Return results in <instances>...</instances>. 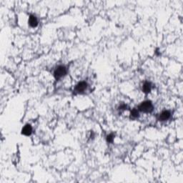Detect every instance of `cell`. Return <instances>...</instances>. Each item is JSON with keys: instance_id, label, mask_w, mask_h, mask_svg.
Masks as SVG:
<instances>
[{"instance_id": "obj_1", "label": "cell", "mask_w": 183, "mask_h": 183, "mask_svg": "<svg viewBox=\"0 0 183 183\" xmlns=\"http://www.w3.org/2000/svg\"><path fill=\"white\" fill-rule=\"evenodd\" d=\"M67 74V68L65 65H59L54 71V77L56 80H59L66 76Z\"/></svg>"}, {"instance_id": "obj_2", "label": "cell", "mask_w": 183, "mask_h": 183, "mask_svg": "<svg viewBox=\"0 0 183 183\" xmlns=\"http://www.w3.org/2000/svg\"><path fill=\"white\" fill-rule=\"evenodd\" d=\"M154 110V106L151 101L146 100L142 102L138 107V110L144 113H151Z\"/></svg>"}, {"instance_id": "obj_3", "label": "cell", "mask_w": 183, "mask_h": 183, "mask_svg": "<svg viewBox=\"0 0 183 183\" xmlns=\"http://www.w3.org/2000/svg\"><path fill=\"white\" fill-rule=\"evenodd\" d=\"M88 87V84L86 82H80L74 89V92L75 94H82L87 90Z\"/></svg>"}, {"instance_id": "obj_4", "label": "cell", "mask_w": 183, "mask_h": 183, "mask_svg": "<svg viewBox=\"0 0 183 183\" xmlns=\"http://www.w3.org/2000/svg\"><path fill=\"white\" fill-rule=\"evenodd\" d=\"M171 112L169 110H164L157 116V120L160 122H165L169 120L171 117Z\"/></svg>"}, {"instance_id": "obj_5", "label": "cell", "mask_w": 183, "mask_h": 183, "mask_svg": "<svg viewBox=\"0 0 183 183\" xmlns=\"http://www.w3.org/2000/svg\"><path fill=\"white\" fill-rule=\"evenodd\" d=\"M152 88V84L150 82L146 81L144 82V84H142V92L145 94H149L150 92H151Z\"/></svg>"}, {"instance_id": "obj_6", "label": "cell", "mask_w": 183, "mask_h": 183, "mask_svg": "<svg viewBox=\"0 0 183 183\" xmlns=\"http://www.w3.org/2000/svg\"><path fill=\"white\" fill-rule=\"evenodd\" d=\"M28 23H29V25L31 27L35 28L36 27H37V25H38V19H37L36 16L33 15V14L29 15Z\"/></svg>"}, {"instance_id": "obj_7", "label": "cell", "mask_w": 183, "mask_h": 183, "mask_svg": "<svg viewBox=\"0 0 183 183\" xmlns=\"http://www.w3.org/2000/svg\"><path fill=\"white\" fill-rule=\"evenodd\" d=\"M32 133V127L30 124H27L25 126H24V127L22 129V135H25V136H30Z\"/></svg>"}, {"instance_id": "obj_8", "label": "cell", "mask_w": 183, "mask_h": 183, "mask_svg": "<svg viewBox=\"0 0 183 183\" xmlns=\"http://www.w3.org/2000/svg\"><path fill=\"white\" fill-rule=\"evenodd\" d=\"M139 117V110H137L136 108H134L131 110L130 112V116H129V119L132 120H136L138 117Z\"/></svg>"}, {"instance_id": "obj_9", "label": "cell", "mask_w": 183, "mask_h": 183, "mask_svg": "<svg viewBox=\"0 0 183 183\" xmlns=\"http://www.w3.org/2000/svg\"><path fill=\"white\" fill-rule=\"evenodd\" d=\"M114 137H115V135L114 133H110V135H108L106 137V140L107 143H112Z\"/></svg>"}, {"instance_id": "obj_10", "label": "cell", "mask_w": 183, "mask_h": 183, "mask_svg": "<svg viewBox=\"0 0 183 183\" xmlns=\"http://www.w3.org/2000/svg\"><path fill=\"white\" fill-rule=\"evenodd\" d=\"M118 110H128V106H127L126 104L122 103L121 105H120V106L118 107Z\"/></svg>"}]
</instances>
